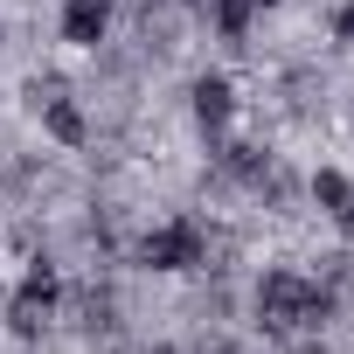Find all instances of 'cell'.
<instances>
[{"label": "cell", "instance_id": "1", "mask_svg": "<svg viewBox=\"0 0 354 354\" xmlns=\"http://www.w3.org/2000/svg\"><path fill=\"white\" fill-rule=\"evenodd\" d=\"M257 319H264L271 333H306V326L333 319V292H319V285L299 278V271H264V285H257Z\"/></svg>", "mask_w": 354, "mask_h": 354}, {"label": "cell", "instance_id": "2", "mask_svg": "<svg viewBox=\"0 0 354 354\" xmlns=\"http://www.w3.org/2000/svg\"><path fill=\"white\" fill-rule=\"evenodd\" d=\"M139 257H146L153 271H195V264L209 257V230H202L195 216H174V223H160V230H146V243H139Z\"/></svg>", "mask_w": 354, "mask_h": 354}, {"label": "cell", "instance_id": "3", "mask_svg": "<svg viewBox=\"0 0 354 354\" xmlns=\"http://www.w3.org/2000/svg\"><path fill=\"white\" fill-rule=\"evenodd\" d=\"M56 299H63V285H56V271L35 257V264H28V278L15 285V299H8V319H15V333H42V319L56 313Z\"/></svg>", "mask_w": 354, "mask_h": 354}, {"label": "cell", "instance_id": "4", "mask_svg": "<svg viewBox=\"0 0 354 354\" xmlns=\"http://www.w3.org/2000/svg\"><path fill=\"white\" fill-rule=\"evenodd\" d=\"M188 97H195V125H202V132H223V125L236 118V91H230V77H223V70L195 77V91H188Z\"/></svg>", "mask_w": 354, "mask_h": 354}, {"label": "cell", "instance_id": "5", "mask_svg": "<svg viewBox=\"0 0 354 354\" xmlns=\"http://www.w3.org/2000/svg\"><path fill=\"white\" fill-rule=\"evenodd\" d=\"M104 28H111V0H63V42L97 49Z\"/></svg>", "mask_w": 354, "mask_h": 354}, {"label": "cell", "instance_id": "6", "mask_svg": "<svg viewBox=\"0 0 354 354\" xmlns=\"http://www.w3.org/2000/svg\"><path fill=\"white\" fill-rule=\"evenodd\" d=\"M35 111H42L49 139H63V146H84V132H91V125H84V111H77V104H70L63 91H49V97L35 91Z\"/></svg>", "mask_w": 354, "mask_h": 354}, {"label": "cell", "instance_id": "7", "mask_svg": "<svg viewBox=\"0 0 354 354\" xmlns=\"http://www.w3.org/2000/svg\"><path fill=\"white\" fill-rule=\"evenodd\" d=\"M313 202H319L333 223H354V181H347V174L319 167V174H313Z\"/></svg>", "mask_w": 354, "mask_h": 354}, {"label": "cell", "instance_id": "8", "mask_svg": "<svg viewBox=\"0 0 354 354\" xmlns=\"http://www.w3.org/2000/svg\"><path fill=\"white\" fill-rule=\"evenodd\" d=\"M216 8V28L230 35V42H243V28H250V0H209Z\"/></svg>", "mask_w": 354, "mask_h": 354}, {"label": "cell", "instance_id": "9", "mask_svg": "<svg viewBox=\"0 0 354 354\" xmlns=\"http://www.w3.org/2000/svg\"><path fill=\"white\" fill-rule=\"evenodd\" d=\"M333 35H340V42H354V0H347V8L333 15Z\"/></svg>", "mask_w": 354, "mask_h": 354}, {"label": "cell", "instance_id": "10", "mask_svg": "<svg viewBox=\"0 0 354 354\" xmlns=\"http://www.w3.org/2000/svg\"><path fill=\"white\" fill-rule=\"evenodd\" d=\"M181 8H209V0H181Z\"/></svg>", "mask_w": 354, "mask_h": 354}, {"label": "cell", "instance_id": "11", "mask_svg": "<svg viewBox=\"0 0 354 354\" xmlns=\"http://www.w3.org/2000/svg\"><path fill=\"white\" fill-rule=\"evenodd\" d=\"M250 8H278V0H250Z\"/></svg>", "mask_w": 354, "mask_h": 354}, {"label": "cell", "instance_id": "12", "mask_svg": "<svg viewBox=\"0 0 354 354\" xmlns=\"http://www.w3.org/2000/svg\"><path fill=\"white\" fill-rule=\"evenodd\" d=\"M299 354H326V347H299Z\"/></svg>", "mask_w": 354, "mask_h": 354}, {"label": "cell", "instance_id": "13", "mask_svg": "<svg viewBox=\"0 0 354 354\" xmlns=\"http://www.w3.org/2000/svg\"><path fill=\"white\" fill-rule=\"evenodd\" d=\"M0 35H8V28H0Z\"/></svg>", "mask_w": 354, "mask_h": 354}]
</instances>
